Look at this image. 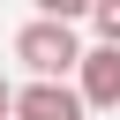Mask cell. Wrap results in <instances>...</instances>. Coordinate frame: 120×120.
Wrapping results in <instances>:
<instances>
[{"label":"cell","instance_id":"obj_3","mask_svg":"<svg viewBox=\"0 0 120 120\" xmlns=\"http://www.w3.org/2000/svg\"><path fill=\"white\" fill-rule=\"evenodd\" d=\"M15 120H90L75 82H22L15 90Z\"/></svg>","mask_w":120,"mask_h":120},{"label":"cell","instance_id":"obj_4","mask_svg":"<svg viewBox=\"0 0 120 120\" xmlns=\"http://www.w3.org/2000/svg\"><path fill=\"white\" fill-rule=\"evenodd\" d=\"M90 30H98V45H120V0H98L90 8Z\"/></svg>","mask_w":120,"mask_h":120},{"label":"cell","instance_id":"obj_5","mask_svg":"<svg viewBox=\"0 0 120 120\" xmlns=\"http://www.w3.org/2000/svg\"><path fill=\"white\" fill-rule=\"evenodd\" d=\"M30 8H38L45 22H82V15L98 8V0H30Z\"/></svg>","mask_w":120,"mask_h":120},{"label":"cell","instance_id":"obj_6","mask_svg":"<svg viewBox=\"0 0 120 120\" xmlns=\"http://www.w3.org/2000/svg\"><path fill=\"white\" fill-rule=\"evenodd\" d=\"M0 120H15V82L0 75Z\"/></svg>","mask_w":120,"mask_h":120},{"label":"cell","instance_id":"obj_2","mask_svg":"<svg viewBox=\"0 0 120 120\" xmlns=\"http://www.w3.org/2000/svg\"><path fill=\"white\" fill-rule=\"evenodd\" d=\"M75 90L90 112H120V45H90L75 68Z\"/></svg>","mask_w":120,"mask_h":120},{"label":"cell","instance_id":"obj_1","mask_svg":"<svg viewBox=\"0 0 120 120\" xmlns=\"http://www.w3.org/2000/svg\"><path fill=\"white\" fill-rule=\"evenodd\" d=\"M82 38H75V22H45V15H30L22 30H15V60L30 68V82H68L75 68H82Z\"/></svg>","mask_w":120,"mask_h":120}]
</instances>
